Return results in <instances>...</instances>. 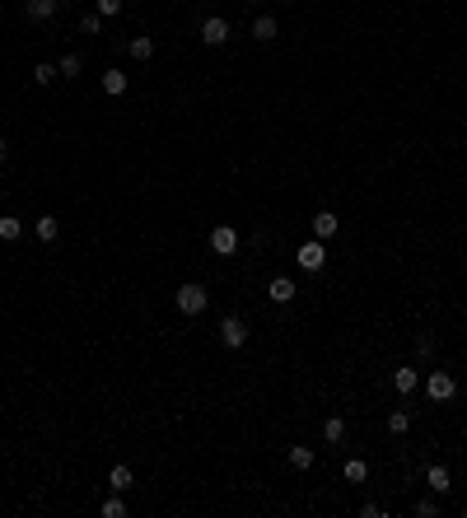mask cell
<instances>
[{"label": "cell", "mask_w": 467, "mask_h": 518, "mask_svg": "<svg viewBox=\"0 0 467 518\" xmlns=\"http://www.w3.org/2000/svg\"><path fill=\"white\" fill-rule=\"evenodd\" d=\"M173 304H178V313H187V318H201V313L210 309V294H206V285H196V280H187V285H178Z\"/></svg>", "instance_id": "obj_1"}, {"label": "cell", "mask_w": 467, "mask_h": 518, "mask_svg": "<svg viewBox=\"0 0 467 518\" xmlns=\"http://www.w3.org/2000/svg\"><path fill=\"white\" fill-rule=\"evenodd\" d=\"M295 266H299V271H309V276L323 271V266H327V247H323V238H309V243H299Z\"/></svg>", "instance_id": "obj_2"}, {"label": "cell", "mask_w": 467, "mask_h": 518, "mask_svg": "<svg viewBox=\"0 0 467 518\" xmlns=\"http://www.w3.org/2000/svg\"><path fill=\"white\" fill-rule=\"evenodd\" d=\"M220 346L224 350H243L248 346V323H243V318H234V313L220 318Z\"/></svg>", "instance_id": "obj_3"}, {"label": "cell", "mask_w": 467, "mask_h": 518, "mask_svg": "<svg viewBox=\"0 0 467 518\" xmlns=\"http://www.w3.org/2000/svg\"><path fill=\"white\" fill-rule=\"evenodd\" d=\"M210 252H215V257H234V252H238V229H234V224H215V229H210Z\"/></svg>", "instance_id": "obj_4"}, {"label": "cell", "mask_w": 467, "mask_h": 518, "mask_svg": "<svg viewBox=\"0 0 467 518\" xmlns=\"http://www.w3.org/2000/svg\"><path fill=\"white\" fill-rule=\"evenodd\" d=\"M426 392H430V402H449V397L458 392V378L444 374V369H435V374H426Z\"/></svg>", "instance_id": "obj_5"}, {"label": "cell", "mask_w": 467, "mask_h": 518, "mask_svg": "<svg viewBox=\"0 0 467 518\" xmlns=\"http://www.w3.org/2000/svg\"><path fill=\"white\" fill-rule=\"evenodd\" d=\"M201 42H206V47H224V42H229V19H224V14H210L206 24H201Z\"/></svg>", "instance_id": "obj_6"}, {"label": "cell", "mask_w": 467, "mask_h": 518, "mask_svg": "<svg viewBox=\"0 0 467 518\" xmlns=\"http://www.w3.org/2000/svg\"><path fill=\"white\" fill-rule=\"evenodd\" d=\"M426 491L430 495H449V491H454V477H449V467H444V462L426 467Z\"/></svg>", "instance_id": "obj_7"}, {"label": "cell", "mask_w": 467, "mask_h": 518, "mask_svg": "<svg viewBox=\"0 0 467 518\" xmlns=\"http://www.w3.org/2000/svg\"><path fill=\"white\" fill-rule=\"evenodd\" d=\"M337 233H341V220L332 215V210H318V215H313V238L327 243V238H337Z\"/></svg>", "instance_id": "obj_8"}, {"label": "cell", "mask_w": 467, "mask_h": 518, "mask_svg": "<svg viewBox=\"0 0 467 518\" xmlns=\"http://www.w3.org/2000/svg\"><path fill=\"white\" fill-rule=\"evenodd\" d=\"M392 388L402 392V397H407V392H416V388H421V369H416V364H402V369H392Z\"/></svg>", "instance_id": "obj_9"}, {"label": "cell", "mask_w": 467, "mask_h": 518, "mask_svg": "<svg viewBox=\"0 0 467 518\" xmlns=\"http://www.w3.org/2000/svg\"><path fill=\"white\" fill-rule=\"evenodd\" d=\"M56 5L61 0H24V14L33 24H47V19H56Z\"/></svg>", "instance_id": "obj_10"}, {"label": "cell", "mask_w": 467, "mask_h": 518, "mask_svg": "<svg viewBox=\"0 0 467 518\" xmlns=\"http://www.w3.org/2000/svg\"><path fill=\"white\" fill-rule=\"evenodd\" d=\"M267 294H271V304H295V280L290 276H271Z\"/></svg>", "instance_id": "obj_11"}, {"label": "cell", "mask_w": 467, "mask_h": 518, "mask_svg": "<svg viewBox=\"0 0 467 518\" xmlns=\"http://www.w3.org/2000/svg\"><path fill=\"white\" fill-rule=\"evenodd\" d=\"M33 233H38V243H56L61 220H56V215H38V220H33Z\"/></svg>", "instance_id": "obj_12"}, {"label": "cell", "mask_w": 467, "mask_h": 518, "mask_svg": "<svg viewBox=\"0 0 467 518\" xmlns=\"http://www.w3.org/2000/svg\"><path fill=\"white\" fill-rule=\"evenodd\" d=\"M252 38H257V42H276V38H281V28H276L271 14H257V19H252Z\"/></svg>", "instance_id": "obj_13"}, {"label": "cell", "mask_w": 467, "mask_h": 518, "mask_svg": "<svg viewBox=\"0 0 467 518\" xmlns=\"http://www.w3.org/2000/svg\"><path fill=\"white\" fill-rule=\"evenodd\" d=\"M290 467H295V472H309V467H313V448H309V443H290Z\"/></svg>", "instance_id": "obj_14"}, {"label": "cell", "mask_w": 467, "mask_h": 518, "mask_svg": "<svg viewBox=\"0 0 467 518\" xmlns=\"http://www.w3.org/2000/svg\"><path fill=\"white\" fill-rule=\"evenodd\" d=\"M0 238H5V243H19V238H24V220H19V215H0Z\"/></svg>", "instance_id": "obj_15"}, {"label": "cell", "mask_w": 467, "mask_h": 518, "mask_svg": "<svg viewBox=\"0 0 467 518\" xmlns=\"http://www.w3.org/2000/svg\"><path fill=\"white\" fill-rule=\"evenodd\" d=\"M131 481H136V477H131V467H127V462H117L113 472H108V486H113V491H122V495L131 491Z\"/></svg>", "instance_id": "obj_16"}, {"label": "cell", "mask_w": 467, "mask_h": 518, "mask_svg": "<svg viewBox=\"0 0 467 518\" xmlns=\"http://www.w3.org/2000/svg\"><path fill=\"white\" fill-rule=\"evenodd\" d=\"M323 439L327 443H341V439H346V420H341V415H327V420H323Z\"/></svg>", "instance_id": "obj_17"}, {"label": "cell", "mask_w": 467, "mask_h": 518, "mask_svg": "<svg viewBox=\"0 0 467 518\" xmlns=\"http://www.w3.org/2000/svg\"><path fill=\"white\" fill-rule=\"evenodd\" d=\"M364 477H369V462H364V458H346V481L350 486H364Z\"/></svg>", "instance_id": "obj_18"}, {"label": "cell", "mask_w": 467, "mask_h": 518, "mask_svg": "<svg viewBox=\"0 0 467 518\" xmlns=\"http://www.w3.org/2000/svg\"><path fill=\"white\" fill-rule=\"evenodd\" d=\"M103 518H127V495H122V491H113L103 500Z\"/></svg>", "instance_id": "obj_19"}, {"label": "cell", "mask_w": 467, "mask_h": 518, "mask_svg": "<svg viewBox=\"0 0 467 518\" xmlns=\"http://www.w3.org/2000/svg\"><path fill=\"white\" fill-rule=\"evenodd\" d=\"M127 84H131V79L122 75V70H103V93H113V98H117V93H127Z\"/></svg>", "instance_id": "obj_20"}, {"label": "cell", "mask_w": 467, "mask_h": 518, "mask_svg": "<svg viewBox=\"0 0 467 518\" xmlns=\"http://www.w3.org/2000/svg\"><path fill=\"white\" fill-rule=\"evenodd\" d=\"M52 79H61V70H56L52 61H38V65H33V84H42V89H47Z\"/></svg>", "instance_id": "obj_21"}, {"label": "cell", "mask_w": 467, "mask_h": 518, "mask_svg": "<svg viewBox=\"0 0 467 518\" xmlns=\"http://www.w3.org/2000/svg\"><path fill=\"white\" fill-rule=\"evenodd\" d=\"M127 52L136 56V61H150V56H155V38H131Z\"/></svg>", "instance_id": "obj_22"}, {"label": "cell", "mask_w": 467, "mask_h": 518, "mask_svg": "<svg viewBox=\"0 0 467 518\" xmlns=\"http://www.w3.org/2000/svg\"><path fill=\"white\" fill-rule=\"evenodd\" d=\"M56 70H61V79H75V75H79V70H84V61H79V56H75V52H65V56H61V61H56Z\"/></svg>", "instance_id": "obj_23"}, {"label": "cell", "mask_w": 467, "mask_h": 518, "mask_svg": "<svg viewBox=\"0 0 467 518\" xmlns=\"http://www.w3.org/2000/svg\"><path fill=\"white\" fill-rule=\"evenodd\" d=\"M79 33H89V38H98V33H103V14H98V10L79 14Z\"/></svg>", "instance_id": "obj_24"}, {"label": "cell", "mask_w": 467, "mask_h": 518, "mask_svg": "<svg viewBox=\"0 0 467 518\" xmlns=\"http://www.w3.org/2000/svg\"><path fill=\"white\" fill-rule=\"evenodd\" d=\"M407 429H411V415H407V411H388V434H397V439H402Z\"/></svg>", "instance_id": "obj_25"}, {"label": "cell", "mask_w": 467, "mask_h": 518, "mask_svg": "<svg viewBox=\"0 0 467 518\" xmlns=\"http://www.w3.org/2000/svg\"><path fill=\"white\" fill-rule=\"evenodd\" d=\"M416 355H421V360H435V337H430V332L416 337Z\"/></svg>", "instance_id": "obj_26"}, {"label": "cell", "mask_w": 467, "mask_h": 518, "mask_svg": "<svg viewBox=\"0 0 467 518\" xmlns=\"http://www.w3.org/2000/svg\"><path fill=\"white\" fill-rule=\"evenodd\" d=\"M435 514H440V500H435V495L416 500V518H435Z\"/></svg>", "instance_id": "obj_27"}, {"label": "cell", "mask_w": 467, "mask_h": 518, "mask_svg": "<svg viewBox=\"0 0 467 518\" xmlns=\"http://www.w3.org/2000/svg\"><path fill=\"white\" fill-rule=\"evenodd\" d=\"M98 14H103V19H113V14H122V0H98Z\"/></svg>", "instance_id": "obj_28"}, {"label": "cell", "mask_w": 467, "mask_h": 518, "mask_svg": "<svg viewBox=\"0 0 467 518\" xmlns=\"http://www.w3.org/2000/svg\"><path fill=\"white\" fill-rule=\"evenodd\" d=\"M5 164H10V141L0 136V169H5Z\"/></svg>", "instance_id": "obj_29"}]
</instances>
